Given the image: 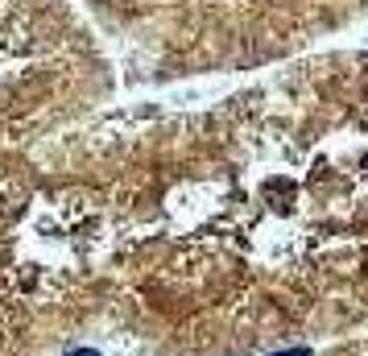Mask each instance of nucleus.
<instances>
[{"instance_id":"1","label":"nucleus","mask_w":368,"mask_h":356,"mask_svg":"<svg viewBox=\"0 0 368 356\" xmlns=\"http://www.w3.org/2000/svg\"><path fill=\"white\" fill-rule=\"evenodd\" d=\"M66 356H99V352H91V348H75V352H66Z\"/></svg>"},{"instance_id":"2","label":"nucleus","mask_w":368,"mask_h":356,"mask_svg":"<svg viewBox=\"0 0 368 356\" xmlns=\"http://www.w3.org/2000/svg\"><path fill=\"white\" fill-rule=\"evenodd\" d=\"M277 356H307V348H290V352H277Z\"/></svg>"}]
</instances>
